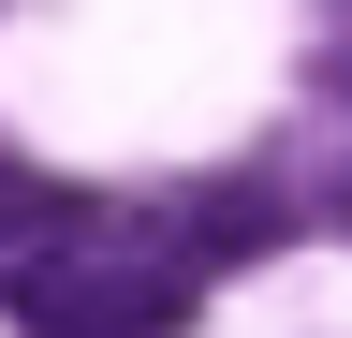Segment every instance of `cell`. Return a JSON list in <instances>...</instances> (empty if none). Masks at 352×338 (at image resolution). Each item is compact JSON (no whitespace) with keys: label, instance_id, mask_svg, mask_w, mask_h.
<instances>
[{"label":"cell","instance_id":"6da1fadb","mask_svg":"<svg viewBox=\"0 0 352 338\" xmlns=\"http://www.w3.org/2000/svg\"><path fill=\"white\" fill-rule=\"evenodd\" d=\"M191 265H176L162 235H59L30 250V265H0V309L30 338H176L191 324Z\"/></svg>","mask_w":352,"mask_h":338},{"label":"cell","instance_id":"7a4b0ae2","mask_svg":"<svg viewBox=\"0 0 352 338\" xmlns=\"http://www.w3.org/2000/svg\"><path fill=\"white\" fill-rule=\"evenodd\" d=\"M264 250H279V191H235V177H220V191H191V206H176V265H264Z\"/></svg>","mask_w":352,"mask_h":338},{"label":"cell","instance_id":"3957f363","mask_svg":"<svg viewBox=\"0 0 352 338\" xmlns=\"http://www.w3.org/2000/svg\"><path fill=\"white\" fill-rule=\"evenodd\" d=\"M338 206H352V177H338Z\"/></svg>","mask_w":352,"mask_h":338}]
</instances>
